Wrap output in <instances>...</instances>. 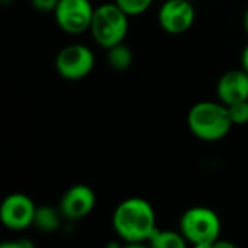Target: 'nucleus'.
Segmentation results:
<instances>
[{"mask_svg":"<svg viewBox=\"0 0 248 248\" xmlns=\"http://www.w3.org/2000/svg\"><path fill=\"white\" fill-rule=\"evenodd\" d=\"M112 227L126 244L148 243L157 230V217L153 205L142 198H128L113 211Z\"/></svg>","mask_w":248,"mask_h":248,"instance_id":"obj_1","label":"nucleus"},{"mask_svg":"<svg viewBox=\"0 0 248 248\" xmlns=\"http://www.w3.org/2000/svg\"><path fill=\"white\" fill-rule=\"evenodd\" d=\"M187 126L196 138L206 142H215L225 138L234 124L227 105L222 102L203 100L190 108L187 113Z\"/></svg>","mask_w":248,"mask_h":248,"instance_id":"obj_2","label":"nucleus"},{"mask_svg":"<svg viewBox=\"0 0 248 248\" xmlns=\"http://www.w3.org/2000/svg\"><path fill=\"white\" fill-rule=\"evenodd\" d=\"M180 232L187 244L198 248H212L221 238V218L214 209L206 206L189 208L180 218Z\"/></svg>","mask_w":248,"mask_h":248,"instance_id":"obj_3","label":"nucleus"},{"mask_svg":"<svg viewBox=\"0 0 248 248\" xmlns=\"http://www.w3.org/2000/svg\"><path fill=\"white\" fill-rule=\"evenodd\" d=\"M89 31L99 46L109 49L125 41L129 31V15L116 3H103L94 7Z\"/></svg>","mask_w":248,"mask_h":248,"instance_id":"obj_4","label":"nucleus"},{"mask_svg":"<svg viewBox=\"0 0 248 248\" xmlns=\"http://www.w3.org/2000/svg\"><path fill=\"white\" fill-rule=\"evenodd\" d=\"M94 62V54L89 46L83 44H70L58 51L55 57V70L62 78L77 81L93 71Z\"/></svg>","mask_w":248,"mask_h":248,"instance_id":"obj_5","label":"nucleus"},{"mask_svg":"<svg viewBox=\"0 0 248 248\" xmlns=\"http://www.w3.org/2000/svg\"><path fill=\"white\" fill-rule=\"evenodd\" d=\"M94 7L90 0H60L54 17L61 31L70 35H80L90 29Z\"/></svg>","mask_w":248,"mask_h":248,"instance_id":"obj_6","label":"nucleus"},{"mask_svg":"<svg viewBox=\"0 0 248 248\" xmlns=\"http://www.w3.org/2000/svg\"><path fill=\"white\" fill-rule=\"evenodd\" d=\"M35 202L23 193H10L0 205V221L10 231H23L33 225Z\"/></svg>","mask_w":248,"mask_h":248,"instance_id":"obj_7","label":"nucleus"},{"mask_svg":"<svg viewBox=\"0 0 248 248\" xmlns=\"http://www.w3.org/2000/svg\"><path fill=\"white\" fill-rule=\"evenodd\" d=\"M160 28L171 35L187 32L196 20V9L190 0H166L158 10Z\"/></svg>","mask_w":248,"mask_h":248,"instance_id":"obj_8","label":"nucleus"},{"mask_svg":"<svg viewBox=\"0 0 248 248\" xmlns=\"http://www.w3.org/2000/svg\"><path fill=\"white\" fill-rule=\"evenodd\" d=\"M96 206V193L87 185H74L65 190L60 201V212L65 219L80 221L89 217Z\"/></svg>","mask_w":248,"mask_h":248,"instance_id":"obj_9","label":"nucleus"},{"mask_svg":"<svg viewBox=\"0 0 248 248\" xmlns=\"http://www.w3.org/2000/svg\"><path fill=\"white\" fill-rule=\"evenodd\" d=\"M217 97L227 106L248 100L247 71L238 68L224 73L217 83Z\"/></svg>","mask_w":248,"mask_h":248,"instance_id":"obj_10","label":"nucleus"},{"mask_svg":"<svg viewBox=\"0 0 248 248\" xmlns=\"http://www.w3.org/2000/svg\"><path fill=\"white\" fill-rule=\"evenodd\" d=\"M62 214L60 209H55L52 206H36L35 218H33V227L39 230L41 232H54L60 228Z\"/></svg>","mask_w":248,"mask_h":248,"instance_id":"obj_11","label":"nucleus"},{"mask_svg":"<svg viewBox=\"0 0 248 248\" xmlns=\"http://www.w3.org/2000/svg\"><path fill=\"white\" fill-rule=\"evenodd\" d=\"M148 244L154 248H185L187 246V241L180 230L171 231L157 228L148 240Z\"/></svg>","mask_w":248,"mask_h":248,"instance_id":"obj_12","label":"nucleus"},{"mask_svg":"<svg viewBox=\"0 0 248 248\" xmlns=\"http://www.w3.org/2000/svg\"><path fill=\"white\" fill-rule=\"evenodd\" d=\"M108 51V62L110 68L115 71H125L131 67L134 61V55L129 46H126L124 42L106 49Z\"/></svg>","mask_w":248,"mask_h":248,"instance_id":"obj_13","label":"nucleus"},{"mask_svg":"<svg viewBox=\"0 0 248 248\" xmlns=\"http://www.w3.org/2000/svg\"><path fill=\"white\" fill-rule=\"evenodd\" d=\"M115 3L129 16H138L145 13L154 0H115Z\"/></svg>","mask_w":248,"mask_h":248,"instance_id":"obj_14","label":"nucleus"},{"mask_svg":"<svg viewBox=\"0 0 248 248\" xmlns=\"http://www.w3.org/2000/svg\"><path fill=\"white\" fill-rule=\"evenodd\" d=\"M228 112L234 125H247L248 124V100H243L228 106Z\"/></svg>","mask_w":248,"mask_h":248,"instance_id":"obj_15","label":"nucleus"},{"mask_svg":"<svg viewBox=\"0 0 248 248\" xmlns=\"http://www.w3.org/2000/svg\"><path fill=\"white\" fill-rule=\"evenodd\" d=\"M60 0H31V4L38 12H52L55 10Z\"/></svg>","mask_w":248,"mask_h":248,"instance_id":"obj_16","label":"nucleus"},{"mask_svg":"<svg viewBox=\"0 0 248 248\" xmlns=\"http://www.w3.org/2000/svg\"><path fill=\"white\" fill-rule=\"evenodd\" d=\"M1 248H32L33 244L26 240V238H19V240H15V241H6V243H1L0 244Z\"/></svg>","mask_w":248,"mask_h":248,"instance_id":"obj_17","label":"nucleus"},{"mask_svg":"<svg viewBox=\"0 0 248 248\" xmlns=\"http://www.w3.org/2000/svg\"><path fill=\"white\" fill-rule=\"evenodd\" d=\"M241 68H244L248 73V44L241 52Z\"/></svg>","mask_w":248,"mask_h":248,"instance_id":"obj_18","label":"nucleus"},{"mask_svg":"<svg viewBox=\"0 0 248 248\" xmlns=\"http://www.w3.org/2000/svg\"><path fill=\"white\" fill-rule=\"evenodd\" d=\"M243 25H244V29H246V32H247L248 35V7L247 10H246V13H244V17H243Z\"/></svg>","mask_w":248,"mask_h":248,"instance_id":"obj_19","label":"nucleus"},{"mask_svg":"<svg viewBox=\"0 0 248 248\" xmlns=\"http://www.w3.org/2000/svg\"><path fill=\"white\" fill-rule=\"evenodd\" d=\"M190 1H193V3H195V1H196V0H190Z\"/></svg>","mask_w":248,"mask_h":248,"instance_id":"obj_20","label":"nucleus"}]
</instances>
